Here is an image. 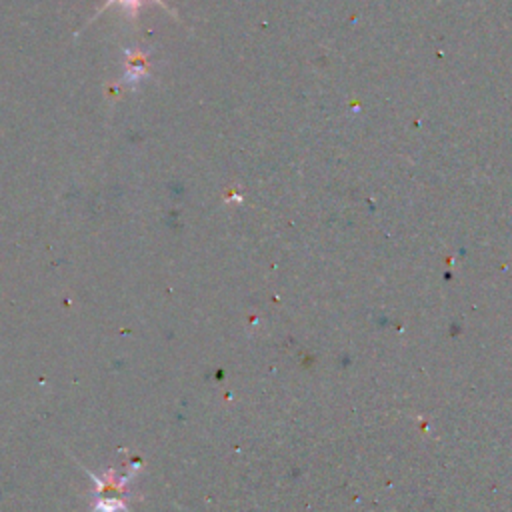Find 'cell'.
<instances>
[{"label": "cell", "mask_w": 512, "mask_h": 512, "mask_svg": "<svg viewBox=\"0 0 512 512\" xmlns=\"http://www.w3.org/2000/svg\"><path fill=\"white\" fill-rule=\"evenodd\" d=\"M148 70V59L146 54L138 52V51H130L126 54V74H125V80L126 82H138L143 77H146Z\"/></svg>", "instance_id": "6da1fadb"}, {"label": "cell", "mask_w": 512, "mask_h": 512, "mask_svg": "<svg viewBox=\"0 0 512 512\" xmlns=\"http://www.w3.org/2000/svg\"><path fill=\"white\" fill-rule=\"evenodd\" d=\"M115 3H120V5H123V6H126V11H128L130 14H133V16H136V14H138V8H141V6H143L144 0H107V5L100 8V13H102V11H105V8H108L110 5H115ZM154 3L161 5V6L164 8V11H169V6H166V5L163 3V0H154Z\"/></svg>", "instance_id": "7a4b0ae2"}]
</instances>
